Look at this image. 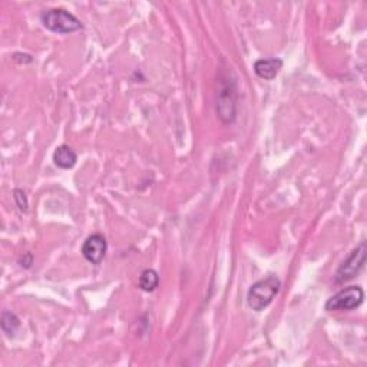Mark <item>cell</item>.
I'll return each mask as SVG.
<instances>
[{"mask_svg": "<svg viewBox=\"0 0 367 367\" xmlns=\"http://www.w3.org/2000/svg\"><path fill=\"white\" fill-rule=\"evenodd\" d=\"M13 198H15V203L18 205V208L22 211V213H26L28 208H29V201H28V197L25 194L23 190H15L13 191Z\"/></svg>", "mask_w": 367, "mask_h": 367, "instance_id": "8fae6325", "label": "cell"}, {"mask_svg": "<svg viewBox=\"0 0 367 367\" xmlns=\"http://www.w3.org/2000/svg\"><path fill=\"white\" fill-rule=\"evenodd\" d=\"M108 252V241L102 234H92L89 235L82 246V256L84 259L91 264H101L105 259Z\"/></svg>", "mask_w": 367, "mask_h": 367, "instance_id": "8992f818", "label": "cell"}, {"mask_svg": "<svg viewBox=\"0 0 367 367\" xmlns=\"http://www.w3.org/2000/svg\"><path fill=\"white\" fill-rule=\"evenodd\" d=\"M78 161L77 152L69 145H59L53 152V164L60 169H71Z\"/></svg>", "mask_w": 367, "mask_h": 367, "instance_id": "ba28073f", "label": "cell"}, {"mask_svg": "<svg viewBox=\"0 0 367 367\" xmlns=\"http://www.w3.org/2000/svg\"><path fill=\"white\" fill-rule=\"evenodd\" d=\"M138 286L142 291L147 293H152L154 290H157V287L159 286V276L155 270L152 269H147L141 273L140 280H138Z\"/></svg>", "mask_w": 367, "mask_h": 367, "instance_id": "9c48e42d", "label": "cell"}, {"mask_svg": "<svg viewBox=\"0 0 367 367\" xmlns=\"http://www.w3.org/2000/svg\"><path fill=\"white\" fill-rule=\"evenodd\" d=\"M237 84L230 74H221L215 98V111L222 124H232L237 118Z\"/></svg>", "mask_w": 367, "mask_h": 367, "instance_id": "6da1fadb", "label": "cell"}, {"mask_svg": "<svg viewBox=\"0 0 367 367\" xmlns=\"http://www.w3.org/2000/svg\"><path fill=\"white\" fill-rule=\"evenodd\" d=\"M280 288L281 281L276 276H269L256 281L247 293V303L250 309H253L254 312H263L264 309H267L278 294Z\"/></svg>", "mask_w": 367, "mask_h": 367, "instance_id": "7a4b0ae2", "label": "cell"}, {"mask_svg": "<svg viewBox=\"0 0 367 367\" xmlns=\"http://www.w3.org/2000/svg\"><path fill=\"white\" fill-rule=\"evenodd\" d=\"M366 263V244L361 242L357 249H354L350 256L341 263L336 273V283L343 284L354 278L364 267Z\"/></svg>", "mask_w": 367, "mask_h": 367, "instance_id": "5b68a950", "label": "cell"}, {"mask_svg": "<svg viewBox=\"0 0 367 367\" xmlns=\"http://www.w3.org/2000/svg\"><path fill=\"white\" fill-rule=\"evenodd\" d=\"M40 21L42 25L53 33L68 35L82 29V22L65 9H49L42 13Z\"/></svg>", "mask_w": 367, "mask_h": 367, "instance_id": "3957f363", "label": "cell"}, {"mask_svg": "<svg viewBox=\"0 0 367 367\" xmlns=\"http://www.w3.org/2000/svg\"><path fill=\"white\" fill-rule=\"evenodd\" d=\"M364 300V291L360 286H350L339 293H336L333 297H330L326 301L324 309L327 312H350L354 310L363 304Z\"/></svg>", "mask_w": 367, "mask_h": 367, "instance_id": "277c9868", "label": "cell"}, {"mask_svg": "<svg viewBox=\"0 0 367 367\" xmlns=\"http://www.w3.org/2000/svg\"><path fill=\"white\" fill-rule=\"evenodd\" d=\"M0 324H2V330L6 333V336L13 337L21 327V320L15 313L5 310L2 313V322H0Z\"/></svg>", "mask_w": 367, "mask_h": 367, "instance_id": "30bf717a", "label": "cell"}, {"mask_svg": "<svg viewBox=\"0 0 367 367\" xmlns=\"http://www.w3.org/2000/svg\"><path fill=\"white\" fill-rule=\"evenodd\" d=\"M283 68V60L280 57L259 59L254 62V72L264 81H273Z\"/></svg>", "mask_w": 367, "mask_h": 367, "instance_id": "52a82bcc", "label": "cell"}]
</instances>
